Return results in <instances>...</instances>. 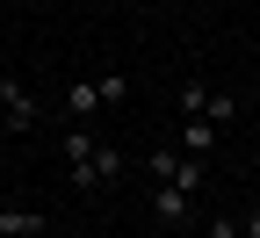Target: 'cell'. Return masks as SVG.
<instances>
[{"label":"cell","instance_id":"10","mask_svg":"<svg viewBox=\"0 0 260 238\" xmlns=\"http://www.w3.org/2000/svg\"><path fill=\"white\" fill-rule=\"evenodd\" d=\"M203 109H210V87L188 80V87H181V116H203Z\"/></svg>","mask_w":260,"mask_h":238},{"label":"cell","instance_id":"3","mask_svg":"<svg viewBox=\"0 0 260 238\" xmlns=\"http://www.w3.org/2000/svg\"><path fill=\"white\" fill-rule=\"evenodd\" d=\"M152 217H159V224H188V217H195V195L174 188V181H159V188H152Z\"/></svg>","mask_w":260,"mask_h":238},{"label":"cell","instance_id":"12","mask_svg":"<svg viewBox=\"0 0 260 238\" xmlns=\"http://www.w3.org/2000/svg\"><path fill=\"white\" fill-rule=\"evenodd\" d=\"M210 238H246V231H239L232 217H217V224H210Z\"/></svg>","mask_w":260,"mask_h":238},{"label":"cell","instance_id":"11","mask_svg":"<svg viewBox=\"0 0 260 238\" xmlns=\"http://www.w3.org/2000/svg\"><path fill=\"white\" fill-rule=\"evenodd\" d=\"M94 87H102V109H109V101H123V94H130V73H102Z\"/></svg>","mask_w":260,"mask_h":238},{"label":"cell","instance_id":"8","mask_svg":"<svg viewBox=\"0 0 260 238\" xmlns=\"http://www.w3.org/2000/svg\"><path fill=\"white\" fill-rule=\"evenodd\" d=\"M174 188H188V195H203V159H188V152H181V159H174Z\"/></svg>","mask_w":260,"mask_h":238},{"label":"cell","instance_id":"7","mask_svg":"<svg viewBox=\"0 0 260 238\" xmlns=\"http://www.w3.org/2000/svg\"><path fill=\"white\" fill-rule=\"evenodd\" d=\"M80 159H94V130H87V123L65 130V166H80Z\"/></svg>","mask_w":260,"mask_h":238},{"label":"cell","instance_id":"5","mask_svg":"<svg viewBox=\"0 0 260 238\" xmlns=\"http://www.w3.org/2000/svg\"><path fill=\"white\" fill-rule=\"evenodd\" d=\"M94 109H102V87H94V80H73V87H65V116H73V123H87Z\"/></svg>","mask_w":260,"mask_h":238},{"label":"cell","instance_id":"13","mask_svg":"<svg viewBox=\"0 0 260 238\" xmlns=\"http://www.w3.org/2000/svg\"><path fill=\"white\" fill-rule=\"evenodd\" d=\"M246 238H260V210H253V217H246Z\"/></svg>","mask_w":260,"mask_h":238},{"label":"cell","instance_id":"1","mask_svg":"<svg viewBox=\"0 0 260 238\" xmlns=\"http://www.w3.org/2000/svg\"><path fill=\"white\" fill-rule=\"evenodd\" d=\"M0 116H8L15 138H29V130H37V94H29L15 73H0Z\"/></svg>","mask_w":260,"mask_h":238},{"label":"cell","instance_id":"2","mask_svg":"<svg viewBox=\"0 0 260 238\" xmlns=\"http://www.w3.org/2000/svg\"><path fill=\"white\" fill-rule=\"evenodd\" d=\"M65 174H73V188L80 195H102L116 174H123V152H109V145H94V159H80V166H65Z\"/></svg>","mask_w":260,"mask_h":238},{"label":"cell","instance_id":"9","mask_svg":"<svg viewBox=\"0 0 260 238\" xmlns=\"http://www.w3.org/2000/svg\"><path fill=\"white\" fill-rule=\"evenodd\" d=\"M232 116H239V101H232V94H217V87H210V109H203V123H217V130H224V123H232Z\"/></svg>","mask_w":260,"mask_h":238},{"label":"cell","instance_id":"4","mask_svg":"<svg viewBox=\"0 0 260 238\" xmlns=\"http://www.w3.org/2000/svg\"><path fill=\"white\" fill-rule=\"evenodd\" d=\"M51 217L44 210H0V238H44Z\"/></svg>","mask_w":260,"mask_h":238},{"label":"cell","instance_id":"6","mask_svg":"<svg viewBox=\"0 0 260 238\" xmlns=\"http://www.w3.org/2000/svg\"><path fill=\"white\" fill-rule=\"evenodd\" d=\"M210 145H217V123L188 116V159H210Z\"/></svg>","mask_w":260,"mask_h":238}]
</instances>
